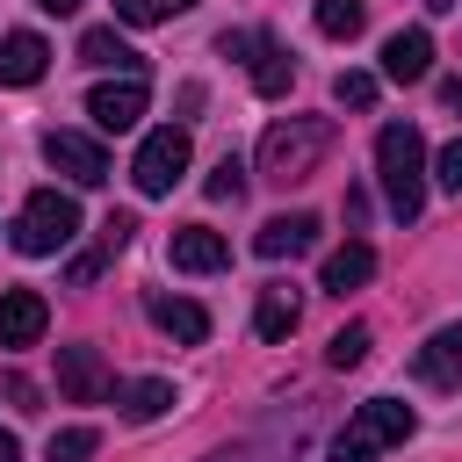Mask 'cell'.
Masks as SVG:
<instances>
[{
	"label": "cell",
	"mask_w": 462,
	"mask_h": 462,
	"mask_svg": "<svg viewBox=\"0 0 462 462\" xmlns=\"http://www.w3.org/2000/svg\"><path fill=\"white\" fill-rule=\"evenodd\" d=\"M368 274H375V253H368L361 238H346L339 253H325V274H318V289H325V296H346V289H361Z\"/></svg>",
	"instance_id": "15"
},
{
	"label": "cell",
	"mask_w": 462,
	"mask_h": 462,
	"mask_svg": "<svg viewBox=\"0 0 462 462\" xmlns=\"http://www.w3.org/2000/svg\"><path fill=\"white\" fill-rule=\"evenodd\" d=\"M325 152H332V116H282L260 137V173L289 188V180H310Z\"/></svg>",
	"instance_id": "1"
},
{
	"label": "cell",
	"mask_w": 462,
	"mask_h": 462,
	"mask_svg": "<svg viewBox=\"0 0 462 462\" xmlns=\"http://www.w3.org/2000/svg\"><path fill=\"white\" fill-rule=\"evenodd\" d=\"M433 180H440L448 195H462V137H448V144H440V159H433Z\"/></svg>",
	"instance_id": "27"
},
{
	"label": "cell",
	"mask_w": 462,
	"mask_h": 462,
	"mask_svg": "<svg viewBox=\"0 0 462 462\" xmlns=\"http://www.w3.org/2000/svg\"><path fill=\"white\" fill-rule=\"evenodd\" d=\"M166 260H173L180 274H217V267H231V245H224V231H209V224H180V231L166 238Z\"/></svg>",
	"instance_id": "8"
},
{
	"label": "cell",
	"mask_w": 462,
	"mask_h": 462,
	"mask_svg": "<svg viewBox=\"0 0 462 462\" xmlns=\"http://www.w3.org/2000/svg\"><path fill=\"white\" fill-rule=\"evenodd\" d=\"M411 404H397V397H368V404H354V419L332 433V462H375L383 448H404L411 440Z\"/></svg>",
	"instance_id": "3"
},
{
	"label": "cell",
	"mask_w": 462,
	"mask_h": 462,
	"mask_svg": "<svg viewBox=\"0 0 462 462\" xmlns=\"http://www.w3.org/2000/svg\"><path fill=\"white\" fill-rule=\"evenodd\" d=\"M116 404H123V419H130V426H152L159 411H173V383H166V375H137V383H123V397H116Z\"/></svg>",
	"instance_id": "17"
},
{
	"label": "cell",
	"mask_w": 462,
	"mask_h": 462,
	"mask_svg": "<svg viewBox=\"0 0 462 462\" xmlns=\"http://www.w3.org/2000/svg\"><path fill=\"white\" fill-rule=\"evenodd\" d=\"M426 7H433V14H448V7H455V0H426Z\"/></svg>",
	"instance_id": "33"
},
{
	"label": "cell",
	"mask_w": 462,
	"mask_h": 462,
	"mask_svg": "<svg viewBox=\"0 0 462 462\" xmlns=\"http://www.w3.org/2000/svg\"><path fill=\"white\" fill-rule=\"evenodd\" d=\"M72 238H79V202L58 195V188H36L22 202V217H14V253L43 260V253H65Z\"/></svg>",
	"instance_id": "4"
},
{
	"label": "cell",
	"mask_w": 462,
	"mask_h": 462,
	"mask_svg": "<svg viewBox=\"0 0 462 462\" xmlns=\"http://www.w3.org/2000/svg\"><path fill=\"white\" fill-rule=\"evenodd\" d=\"M58 390H65L72 404H101V397H108L101 354H94V346H58Z\"/></svg>",
	"instance_id": "12"
},
{
	"label": "cell",
	"mask_w": 462,
	"mask_h": 462,
	"mask_svg": "<svg viewBox=\"0 0 462 462\" xmlns=\"http://www.w3.org/2000/svg\"><path fill=\"white\" fill-rule=\"evenodd\" d=\"M130 231H137V217H130V209H116V217L101 224V253H123V245H130Z\"/></svg>",
	"instance_id": "28"
},
{
	"label": "cell",
	"mask_w": 462,
	"mask_h": 462,
	"mask_svg": "<svg viewBox=\"0 0 462 462\" xmlns=\"http://www.w3.org/2000/svg\"><path fill=\"white\" fill-rule=\"evenodd\" d=\"M101 260H108V253H79V260H72V267H65V282H72V289H87V282H94V274H101Z\"/></svg>",
	"instance_id": "30"
},
{
	"label": "cell",
	"mask_w": 462,
	"mask_h": 462,
	"mask_svg": "<svg viewBox=\"0 0 462 462\" xmlns=\"http://www.w3.org/2000/svg\"><path fill=\"white\" fill-rule=\"evenodd\" d=\"M87 116H94V130H137V116H144V72H123L108 87H94Z\"/></svg>",
	"instance_id": "7"
},
{
	"label": "cell",
	"mask_w": 462,
	"mask_h": 462,
	"mask_svg": "<svg viewBox=\"0 0 462 462\" xmlns=\"http://www.w3.org/2000/svg\"><path fill=\"white\" fill-rule=\"evenodd\" d=\"M0 462H22V440H14L7 426H0Z\"/></svg>",
	"instance_id": "32"
},
{
	"label": "cell",
	"mask_w": 462,
	"mask_h": 462,
	"mask_svg": "<svg viewBox=\"0 0 462 462\" xmlns=\"http://www.w3.org/2000/svg\"><path fill=\"white\" fill-rule=\"evenodd\" d=\"M94 448H101V433H94V426H65V433H51L43 462H87Z\"/></svg>",
	"instance_id": "23"
},
{
	"label": "cell",
	"mask_w": 462,
	"mask_h": 462,
	"mask_svg": "<svg viewBox=\"0 0 462 462\" xmlns=\"http://www.w3.org/2000/svg\"><path fill=\"white\" fill-rule=\"evenodd\" d=\"M318 29H325L332 43H354V36L368 29V0H318Z\"/></svg>",
	"instance_id": "21"
},
{
	"label": "cell",
	"mask_w": 462,
	"mask_h": 462,
	"mask_svg": "<svg viewBox=\"0 0 462 462\" xmlns=\"http://www.w3.org/2000/svg\"><path fill=\"white\" fill-rule=\"evenodd\" d=\"M375 173H383V202H390V217L411 224V217L426 209V144H419L411 123H390V130L375 137Z\"/></svg>",
	"instance_id": "2"
},
{
	"label": "cell",
	"mask_w": 462,
	"mask_h": 462,
	"mask_svg": "<svg viewBox=\"0 0 462 462\" xmlns=\"http://www.w3.org/2000/svg\"><path fill=\"white\" fill-rule=\"evenodd\" d=\"M51 325V303L36 289H0V346H36Z\"/></svg>",
	"instance_id": "10"
},
{
	"label": "cell",
	"mask_w": 462,
	"mask_h": 462,
	"mask_svg": "<svg viewBox=\"0 0 462 462\" xmlns=\"http://www.w3.org/2000/svg\"><path fill=\"white\" fill-rule=\"evenodd\" d=\"M411 375L433 383V390H462V325H440V332L411 354Z\"/></svg>",
	"instance_id": "11"
},
{
	"label": "cell",
	"mask_w": 462,
	"mask_h": 462,
	"mask_svg": "<svg viewBox=\"0 0 462 462\" xmlns=\"http://www.w3.org/2000/svg\"><path fill=\"white\" fill-rule=\"evenodd\" d=\"M332 101L339 108H375V72H339L332 79Z\"/></svg>",
	"instance_id": "26"
},
{
	"label": "cell",
	"mask_w": 462,
	"mask_h": 462,
	"mask_svg": "<svg viewBox=\"0 0 462 462\" xmlns=\"http://www.w3.org/2000/svg\"><path fill=\"white\" fill-rule=\"evenodd\" d=\"M43 159H51L65 180H79V188H101V180H108V152H101L87 130H43Z\"/></svg>",
	"instance_id": "6"
},
{
	"label": "cell",
	"mask_w": 462,
	"mask_h": 462,
	"mask_svg": "<svg viewBox=\"0 0 462 462\" xmlns=\"http://www.w3.org/2000/svg\"><path fill=\"white\" fill-rule=\"evenodd\" d=\"M195 0H116V22H130V29H152V22H173V14H188Z\"/></svg>",
	"instance_id": "22"
},
{
	"label": "cell",
	"mask_w": 462,
	"mask_h": 462,
	"mask_svg": "<svg viewBox=\"0 0 462 462\" xmlns=\"http://www.w3.org/2000/svg\"><path fill=\"white\" fill-rule=\"evenodd\" d=\"M310 245H318V217H310V209L267 217V224L253 231V253H260V260H296V253H310Z\"/></svg>",
	"instance_id": "9"
},
{
	"label": "cell",
	"mask_w": 462,
	"mask_h": 462,
	"mask_svg": "<svg viewBox=\"0 0 462 462\" xmlns=\"http://www.w3.org/2000/svg\"><path fill=\"white\" fill-rule=\"evenodd\" d=\"M296 318H303V303H296L282 282H274V289H260V303H253V332H260V339H289V332H296Z\"/></svg>",
	"instance_id": "18"
},
{
	"label": "cell",
	"mask_w": 462,
	"mask_h": 462,
	"mask_svg": "<svg viewBox=\"0 0 462 462\" xmlns=\"http://www.w3.org/2000/svg\"><path fill=\"white\" fill-rule=\"evenodd\" d=\"M426 72H433V36H426V29H397V36L383 43V79L411 87V79H426Z\"/></svg>",
	"instance_id": "14"
},
{
	"label": "cell",
	"mask_w": 462,
	"mask_h": 462,
	"mask_svg": "<svg viewBox=\"0 0 462 462\" xmlns=\"http://www.w3.org/2000/svg\"><path fill=\"white\" fill-rule=\"evenodd\" d=\"M289 79H296V58L274 36H253V87L260 94H289Z\"/></svg>",
	"instance_id": "20"
},
{
	"label": "cell",
	"mask_w": 462,
	"mask_h": 462,
	"mask_svg": "<svg viewBox=\"0 0 462 462\" xmlns=\"http://www.w3.org/2000/svg\"><path fill=\"white\" fill-rule=\"evenodd\" d=\"M325 361H332V368H361V361H368V325H346V332H332Z\"/></svg>",
	"instance_id": "25"
},
{
	"label": "cell",
	"mask_w": 462,
	"mask_h": 462,
	"mask_svg": "<svg viewBox=\"0 0 462 462\" xmlns=\"http://www.w3.org/2000/svg\"><path fill=\"white\" fill-rule=\"evenodd\" d=\"M0 397H7L14 411H36V383H29V375H0Z\"/></svg>",
	"instance_id": "29"
},
{
	"label": "cell",
	"mask_w": 462,
	"mask_h": 462,
	"mask_svg": "<svg viewBox=\"0 0 462 462\" xmlns=\"http://www.w3.org/2000/svg\"><path fill=\"white\" fill-rule=\"evenodd\" d=\"M43 72H51V43H43L36 29L0 36V87H36Z\"/></svg>",
	"instance_id": "13"
},
{
	"label": "cell",
	"mask_w": 462,
	"mask_h": 462,
	"mask_svg": "<svg viewBox=\"0 0 462 462\" xmlns=\"http://www.w3.org/2000/svg\"><path fill=\"white\" fill-rule=\"evenodd\" d=\"M79 65H101V72H108V65H116V72H144V58H137L116 29H87V36H79Z\"/></svg>",
	"instance_id": "19"
},
{
	"label": "cell",
	"mask_w": 462,
	"mask_h": 462,
	"mask_svg": "<svg viewBox=\"0 0 462 462\" xmlns=\"http://www.w3.org/2000/svg\"><path fill=\"white\" fill-rule=\"evenodd\" d=\"M448 101H455V108H462V79H455V87H448Z\"/></svg>",
	"instance_id": "34"
},
{
	"label": "cell",
	"mask_w": 462,
	"mask_h": 462,
	"mask_svg": "<svg viewBox=\"0 0 462 462\" xmlns=\"http://www.w3.org/2000/svg\"><path fill=\"white\" fill-rule=\"evenodd\" d=\"M188 130L180 123H166V130H152L144 144H137V159H130V180H137V195H173V180L188 173Z\"/></svg>",
	"instance_id": "5"
},
{
	"label": "cell",
	"mask_w": 462,
	"mask_h": 462,
	"mask_svg": "<svg viewBox=\"0 0 462 462\" xmlns=\"http://www.w3.org/2000/svg\"><path fill=\"white\" fill-rule=\"evenodd\" d=\"M202 188H209V202H238V195H245V166L224 152V159L209 166V180H202Z\"/></svg>",
	"instance_id": "24"
},
{
	"label": "cell",
	"mask_w": 462,
	"mask_h": 462,
	"mask_svg": "<svg viewBox=\"0 0 462 462\" xmlns=\"http://www.w3.org/2000/svg\"><path fill=\"white\" fill-rule=\"evenodd\" d=\"M152 325H159L166 339H188V346H202V339H209V310H202V303H188V296H152Z\"/></svg>",
	"instance_id": "16"
},
{
	"label": "cell",
	"mask_w": 462,
	"mask_h": 462,
	"mask_svg": "<svg viewBox=\"0 0 462 462\" xmlns=\"http://www.w3.org/2000/svg\"><path fill=\"white\" fill-rule=\"evenodd\" d=\"M36 7H43V14H79L87 0H36Z\"/></svg>",
	"instance_id": "31"
}]
</instances>
